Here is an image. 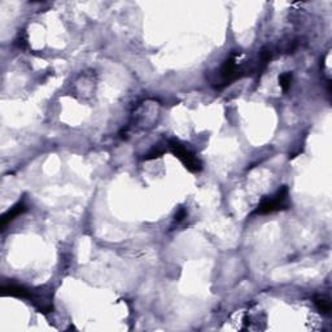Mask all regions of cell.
Returning <instances> with one entry per match:
<instances>
[{
  "label": "cell",
  "mask_w": 332,
  "mask_h": 332,
  "mask_svg": "<svg viewBox=\"0 0 332 332\" xmlns=\"http://www.w3.org/2000/svg\"><path fill=\"white\" fill-rule=\"evenodd\" d=\"M287 200H288V187L283 186L282 188H279L274 196L263 199L257 207V209H256V212H254V214H269L278 212L280 209H285L288 207Z\"/></svg>",
  "instance_id": "obj_1"
},
{
  "label": "cell",
  "mask_w": 332,
  "mask_h": 332,
  "mask_svg": "<svg viewBox=\"0 0 332 332\" xmlns=\"http://www.w3.org/2000/svg\"><path fill=\"white\" fill-rule=\"evenodd\" d=\"M169 145L172 152L174 153V156L178 157L179 160L182 161L183 165H185L190 172L192 173L200 172L201 170L200 160L192 153L191 150H188L185 145L181 144V143H179L178 140H176V139H172V140L169 141Z\"/></svg>",
  "instance_id": "obj_2"
},
{
  "label": "cell",
  "mask_w": 332,
  "mask_h": 332,
  "mask_svg": "<svg viewBox=\"0 0 332 332\" xmlns=\"http://www.w3.org/2000/svg\"><path fill=\"white\" fill-rule=\"evenodd\" d=\"M2 293L4 296H13V297H19V298H25V300H33V293L30 292V289L22 287L19 284H7L2 285L0 288Z\"/></svg>",
  "instance_id": "obj_3"
},
{
  "label": "cell",
  "mask_w": 332,
  "mask_h": 332,
  "mask_svg": "<svg viewBox=\"0 0 332 332\" xmlns=\"http://www.w3.org/2000/svg\"><path fill=\"white\" fill-rule=\"evenodd\" d=\"M222 77L225 78L226 83L234 81L238 78L236 75V55H232L231 57L226 60V63L222 66Z\"/></svg>",
  "instance_id": "obj_4"
},
{
  "label": "cell",
  "mask_w": 332,
  "mask_h": 332,
  "mask_svg": "<svg viewBox=\"0 0 332 332\" xmlns=\"http://www.w3.org/2000/svg\"><path fill=\"white\" fill-rule=\"evenodd\" d=\"M26 209H28V208H26L25 204L22 203V201H20L19 204H16L15 207L11 208V209L8 210V212H7V213L4 214L3 217H2V222H0V227H2V229L4 230V227H6V226L8 225V223H10L11 221H13V220H15V218H17V217H19V216H21L22 213H25Z\"/></svg>",
  "instance_id": "obj_5"
},
{
  "label": "cell",
  "mask_w": 332,
  "mask_h": 332,
  "mask_svg": "<svg viewBox=\"0 0 332 332\" xmlns=\"http://www.w3.org/2000/svg\"><path fill=\"white\" fill-rule=\"evenodd\" d=\"M314 304H315L316 309H318L320 313H323V314L331 313V302H329L327 298L316 296V297L314 298Z\"/></svg>",
  "instance_id": "obj_6"
},
{
  "label": "cell",
  "mask_w": 332,
  "mask_h": 332,
  "mask_svg": "<svg viewBox=\"0 0 332 332\" xmlns=\"http://www.w3.org/2000/svg\"><path fill=\"white\" fill-rule=\"evenodd\" d=\"M292 82V73H284L279 77V85L282 87L283 91H288V88L291 87Z\"/></svg>",
  "instance_id": "obj_7"
},
{
  "label": "cell",
  "mask_w": 332,
  "mask_h": 332,
  "mask_svg": "<svg viewBox=\"0 0 332 332\" xmlns=\"http://www.w3.org/2000/svg\"><path fill=\"white\" fill-rule=\"evenodd\" d=\"M186 216H187V213H186L185 209H181L178 212V213L176 214V222H181V221H183L186 218Z\"/></svg>",
  "instance_id": "obj_8"
}]
</instances>
